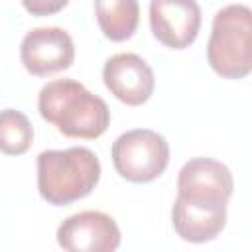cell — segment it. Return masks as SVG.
Instances as JSON below:
<instances>
[{
  "label": "cell",
  "instance_id": "cell-11",
  "mask_svg": "<svg viewBox=\"0 0 252 252\" xmlns=\"http://www.w3.org/2000/svg\"><path fill=\"white\" fill-rule=\"evenodd\" d=\"M94 14L106 39L126 41L138 30L140 4L138 0H94Z\"/></svg>",
  "mask_w": 252,
  "mask_h": 252
},
{
  "label": "cell",
  "instance_id": "cell-8",
  "mask_svg": "<svg viewBox=\"0 0 252 252\" xmlns=\"http://www.w3.org/2000/svg\"><path fill=\"white\" fill-rule=\"evenodd\" d=\"M203 14L195 0H150L154 37L169 49L189 47L201 30Z\"/></svg>",
  "mask_w": 252,
  "mask_h": 252
},
{
  "label": "cell",
  "instance_id": "cell-10",
  "mask_svg": "<svg viewBox=\"0 0 252 252\" xmlns=\"http://www.w3.org/2000/svg\"><path fill=\"white\" fill-rule=\"evenodd\" d=\"M171 224L177 236L185 242H211L226 224V205H197L175 197L171 207Z\"/></svg>",
  "mask_w": 252,
  "mask_h": 252
},
{
  "label": "cell",
  "instance_id": "cell-7",
  "mask_svg": "<svg viewBox=\"0 0 252 252\" xmlns=\"http://www.w3.org/2000/svg\"><path fill=\"white\" fill-rule=\"evenodd\" d=\"M116 220L100 211H81L57 228V244L69 252H112L120 246Z\"/></svg>",
  "mask_w": 252,
  "mask_h": 252
},
{
  "label": "cell",
  "instance_id": "cell-2",
  "mask_svg": "<svg viewBox=\"0 0 252 252\" xmlns=\"http://www.w3.org/2000/svg\"><path fill=\"white\" fill-rule=\"evenodd\" d=\"M98 179L100 161L89 148L45 150L37 156V191L53 207L71 205L91 195Z\"/></svg>",
  "mask_w": 252,
  "mask_h": 252
},
{
  "label": "cell",
  "instance_id": "cell-13",
  "mask_svg": "<svg viewBox=\"0 0 252 252\" xmlns=\"http://www.w3.org/2000/svg\"><path fill=\"white\" fill-rule=\"evenodd\" d=\"M67 4H69V0H22L24 10L37 18L53 16V14L61 12Z\"/></svg>",
  "mask_w": 252,
  "mask_h": 252
},
{
  "label": "cell",
  "instance_id": "cell-9",
  "mask_svg": "<svg viewBox=\"0 0 252 252\" xmlns=\"http://www.w3.org/2000/svg\"><path fill=\"white\" fill-rule=\"evenodd\" d=\"M104 87L114 98L128 106H142L156 89L152 67L138 53H116L104 61Z\"/></svg>",
  "mask_w": 252,
  "mask_h": 252
},
{
  "label": "cell",
  "instance_id": "cell-1",
  "mask_svg": "<svg viewBox=\"0 0 252 252\" xmlns=\"http://www.w3.org/2000/svg\"><path fill=\"white\" fill-rule=\"evenodd\" d=\"M37 108L65 138L94 140L110 126L108 104L75 79H55L41 87Z\"/></svg>",
  "mask_w": 252,
  "mask_h": 252
},
{
  "label": "cell",
  "instance_id": "cell-3",
  "mask_svg": "<svg viewBox=\"0 0 252 252\" xmlns=\"http://www.w3.org/2000/svg\"><path fill=\"white\" fill-rule=\"evenodd\" d=\"M207 61L222 79H244L252 71V10L228 4L213 18Z\"/></svg>",
  "mask_w": 252,
  "mask_h": 252
},
{
  "label": "cell",
  "instance_id": "cell-6",
  "mask_svg": "<svg viewBox=\"0 0 252 252\" xmlns=\"http://www.w3.org/2000/svg\"><path fill=\"white\" fill-rule=\"evenodd\" d=\"M20 59L24 69L33 77L65 71L75 61L73 37L57 26L33 28L20 43Z\"/></svg>",
  "mask_w": 252,
  "mask_h": 252
},
{
  "label": "cell",
  "instance_id": "cell-4",
  "mask_svg": "<svg viewBox=\"0 0 252 252\" xmlns=\"http://www.w3.org/2000/svg\"><path fill=\"white\" fill-rule=\"evenodd\" d=\"M110 158L122 179L130 183H150L165 171L169 163V144L156 130L134 128L114 140Z\"/></svg>",
  "mask_w": 252,
  "mask_h": 252
},
{
  "label": "cell",
  "instance_id": "cell-5",
  "mask_svg": "<svg viewBox=\"0 0 252 252\" xmlns=\"http://www.w3.org/2000/svg\"><path fill=\"white\" fill-rule=\"evenodd\" d=\"M234 191L230 169L213 158H191L177 175V197L197 205H228Z\"/></svg>",
  "mask_w": 252,
  "mask_h": 252
},
{
  "label": "cell",
  "instance_id": "cell-12",
  "mask_svg": "<svg viewBox=\"0 0 252 252\" xmlns=\"http://www.w3.org/2000/svg\"><path fill=\"white\" fill-rule=\"evenodd\" d=\"M33 142V126L30 118L16 110H0V152L6 156H22Z\"/></svg>",
  "mask_w": 252,
  "mask_h": 252
}]
</instances>
